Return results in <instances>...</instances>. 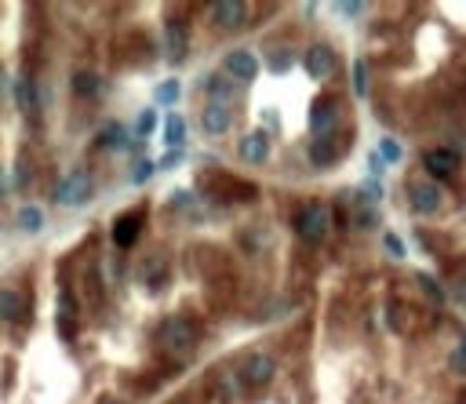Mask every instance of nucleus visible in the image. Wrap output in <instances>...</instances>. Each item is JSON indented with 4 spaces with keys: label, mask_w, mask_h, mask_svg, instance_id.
I'll return each instance as SVG.
<instances>
[{
    "label": "nucleus",
    "mask_w": 466,
    "mask_h": 404,
    "mask_svg": "<svg viewBox=\"0 0 466 404\" xmlns=\"http://www.w3.org/2000/svg\"><path fill=\"white\" fill-rule=\"evenodd\" d=\"M353 91L361 95V99L368 95V66H365V58L353 62Z\"/></svg>",
    "instance_id": "obj_24"
},
{
    "label": "nucleus",
    "mask_w": 466,
    "mask_h": 404,
    "mask_svg": "<svg viewBox=\"0 0 466 404\" xmlns=\"http://www.w3.org/2000/svg\"><path fill=\"white\" fill-rule=\"evenodd\" d=\"M153 172H157V164H153V160H139V164H135V172H132V182H135V186L150 182Z\"/></svg>",
    "instance_id": "obj_28"
},
{
    "label": "nucleus",
    "mask_w": 466,
    "mask_h": 404,
    "mask_svg": "<svg viewBox=\"0 0 466 404\" xmlns=\"http://www.w3.org/2000/svg\"><path fill=\"white\" fill-rule=\"evenodd\" d=\"M288 66H291V51H284V48L270 58V70H273V73H284Z\"/></svg>",
    "instance_id": "obj_30"
},
{
    "label": "nucleus",
    "mask_w": 466,
    "mask_h": 404,
    "mask_svg": "<svg viewBox=\"0 0 466 404\" xmlns=\"http://www.w3.org/2000/svg\"><path fill=\"white\" fill-rule=\"evenodd\" d=\"M99 146H102V150H124V146H128V132H124V124H117V120L106 124L102 135H99Z\"/></svg>",
    "instance_id": "obj_20"
},
{
    "label": "nucleus",
    "mask_w": 466,
    "mask_h": 404,
    "mask_svg": "<svg viewBox=\"0 0 466 404\" xmlns=\"http://www.w3.org/2000/svg\"><path fill=\"white\" fill-rule=\"evenodd\" d=\"M335 8L343 11V15H350V18H357V15L365 11V4H361V0H350V4H335Z\"/></svg>",
    "instance_id": "obj_35"
},
{
    "label": "nucleus",
    "mask_w": 466,
    "mask_h": 404,
    "mask_svg": "<svg viewBox=\"0 0 466 404\" xmlns=\"http://www.w3.org/2000/svg\"><path fill=\"white\" fill-rule=\"evenodd\" d=\"M422 168L434 175V179H455V172L462 168V157L448 146H437V150H427L422 153Z\"/></svg>",
    "instance_id": "obj_4"
},
{
    "label": "nucleus",
    "mask_w": 466,
    "mask_h": 404,
    "mask_svg": "<svg viewBox=\"0 0 466 404\" xmlns=\"http://www.w3.org/2000/svg\"><path fill=\"white\" fill-rule=\"evenodd\" d=\"M0 91H4V70H0Z\"/></svg>",
    "instance_id": "obj_39"
},
{
    "label": "nucleus",
    "mask_w": 466,
    "mask_h": 404,
    "mask_svg": "<svg viewBox=\"0 0 466 404\" xmlns=\"http://www.w3.org/2000/svg\"><path fill=\"white\" fill-rule=\"evenodd\" d=\"M379 160H386V164H397L401 160V146L393 142V139H379Z\"/></svg>",
    "instance_id": "obj_27"
},
{
    "label": "nucleus",
    "mask_w": 466,
    "mask_h": 404,
    "mask_svg": "<svg viewBox=\"0 0 466 404\" xmlns=\"http://www.w3.org/2000/svg\"><path fill=\"white\" fill-rule=\"evenodd\" d=\"M172 404H194V400H189V397H179V400H172Z\"/></svg>",
    "instance_id": "obj_38"
},
{
    "label": "nucleus",
    "mask_w": 466,
    "mask_h": 404,
    "mask_svg": "<svg viewBox=\"0 0 466 404\" xmlns=\"http://www.w3.org/2000/svg\"><path fill=\"white\" fill-rule=\"evenodd\" d=\"M182 160V150H168L160 160H157V172H172V168Z\"/></svg>",
    "instance_id": "obj_31"
},
{
    "label": "nucleus",
    "mask_w": 466,
    "mask_h": 404,
    "mask_svg": "<svg viewBox=\"0 0 466 404\" xmlns=\"http://www.w3.org/2000/svg\"><path fill=\"white\" fill-rule=\"evenodd\" d=\"M197 321H189L186 313H172V317H164L160 328H157V346L168 350V353H175V357H186L189 350L197 346Z\"/></svg>",
    "instance_id": "obj_1"
},
{
    "label": "nucleus",
    "mask_w": 466,
    "mask_h": 404,
    "mask_svg": "<svg viewBox=\"0 0 466 404\" xmlns=\"http://www.w3.org/2000/svg\"><path fill=\"white\" fill-rule=\"evenodd\" d=\"M328 226H332V211L325 204H306V208H299V215H295V233H299L306 244H321L328 237Z\"/></svg>",
    "instance_id": "obj_2"
},
{
    "label": "nucleus",
    "mask_w": 466,
    "mask_h": 404,
    "mask_svg": "<svg viewBox=\"0 0 466 404\" xmlns=\"http://www.w3.org/2000/svg\"><path fill=\"white\" fill-rule=\"evenodd\" d=\"M201 88L211 95V102H226V99H233V80H226L222 73L204 77V80H201Z\"/></svg>",
    "instance_id": "obj_19"
},
{
    "label": "nucleus",
    "mask_w": 466,
    "mask_h": 404,
    "mask_svg": "<svg viewBox=\"0 0 466 404\" xmlns=\"http://www.w3.org/2000/svg\"><path fill=\"white\" fill-rule=\"evenodd\" d=\"M452 372H466V339H462V343L455 346V353H452Z\"/></svg>",
    "instance_id": "obj_32"
},
{
    "label": "nucleus",
    "mask_w": 466,
    "mask_h": 404,
    "mask_svg": "<svg viewBox=\"0 0 466 404\" xmlns=\"http://www.w3.org/2000/svg\"><path fill=\"white\" fill-rule=\"evenodd\" d=\"M18 226H23L26 233H37L40 226H44V211L40 208H23L18 211Z\"/></svg>",
    "instance_id": "obj_23"
},
{
    "label": "nucleus",
    "mask_w": 466,
    "mask_h": 404,
    "mask_svg": "<svg viewBox=\"0 0 466 404\" xmlns=\"http://www.w3.org/2000/svg\"><path fill=\"white\" fill-rule=\"evenodd\" d=\"M383 244H386V251L393 255V259H401V255H405V244H401V241L393 237V233H386V237H383Z\"/></svg>",
    "instance_id": "obj_33"
},
{
    "label": "nucleus",
    "mask_w": 466,
    "mask_h": 404,
    "mask_svg": "<svg viewBox=\"0 0 466 404\" xmlns=\"http://www.w3.org/2000/svg\"><path fill=\"white\" fill-rule=\"evenodd\" d=\"M153 127H157V110H142L139 113V124H135V135L139 139H150Z\"/></svg>",
    "instance_id": "obj_25"
},
{
    "label": "nucleus",
    "mask_w": 466,
    "mask_h": 404,
    "mask_svg": "<svg viewBox=\"0 0 466 404\" xmlns=\"http://www.w3.org/2000/svg\"><path fill=\"white\" fill-rule=\"evenodd\" d=\"M99 404H124V400H117V397H102Z\"/></svg>",
    "instance_id": "obj_37"
},
{
    "label": "nucleus",
    "mask_w": 466,
    "mask_h": 404,
    "mask_svg": "<svg viewBox=\"0 0 466 404\" xmlns=\"http://www.w3.org/2000/svg\"><path fill=\"white\" fill-rule=\"evenodd\" d=\"M15 102H18V110H23L26 117L37 113V91H33L30 77H15Z\"/></svg>",
    "instance_id": "obj_17"
},
{
    "label": "nucleus",
    "mask_w": 466,
    "mask_h": 404,
    "mask_svg": "<svg viewBox=\"0 0 466 404\" xmlns=\"http://www.w3.org/2000/svg\"><path fill=\"white\" fill-rule=\"evenodd\" d=\"M303 66H306V73H310L313 80H332L335 70H339V58H335V51H332L328 44H313V48L303 55Z\"/></svg>",
    "instance_id": "obj_5"
},
{
    "label": "nucleus",
    "mask_w": 466,
    "mask_h": 404,
    "mask_svg": "<svg viewBox=\"0 0 466 404\" xmlns=\"http://www.w3.org/2000/svg\"><path fill=\"white\" fill-rule=\"evenodd\" d=\"M241 157H244L248 164H263V160L270 157V135H266V132L244 135V139H241Z\"/></svg>",
    "instance_id": "obj_15"
},
{
    "label": "nucleus",
    "mask_w": 466,
    "mask_h": 404,
    "mask_svg": "<svg viewBox=\"0 0 466 404\" xmlns=\"http://www.w3.org/2000/svg\"><path fill=\"white\" fill-rule=\"evenodd\" d=\"M408 197H412V208L419 215H434L441 208V186L437 182H408Z\"/></svg>",
    "instance_id": "obj_11"
},
{
    "label": "nucleus",
    "mask_w": 466,
    "mask_h": 404,
    "mask_svg": "<svg viewBox=\"0 0 466 404\" xmlns=\"http://www.w3.org/2000/svg\"><path fill=\"white\" fill-rule=\"evenodd\" d=\"M142 281L150 284V291H160V288H164V281H168V263H164V255H153V259L142 266Z\"/></svg>",
    "instance_id": "obj_18"
},
{
    "label": "nucleus",
    "mask_w": 466,
    "mask_h": 404,
    "mask_svg": "<svg viewBox=\"0 0 466 404\" xmlns=\"http://www.w3.org/2000/svg\"><path fill=\"white\" fill-rule=\"evenodd\" d=\"M419 284H422V291L430 295V299H437V303H444V288L430 277V273H419Z\"/></svg>",
    "instance_id": "obj_29"
},
{
    "label": "nucleus",
    "mask_w": 466,
    "mask_h": 404,
    "mask_svg": "<svg viewBox=\"0 0 466 404\" xmlns=\"http://www.w3.org/2000/svg\"><path fill=\"white\" fill-rule=\"evenodd\" d=\"M335 124H339V110H335V102H332V99L313 102V110H310V127H313V135H317V139L335 135Z\"/></svg>",
    "instance_id": "obj_12"
},
{
    "label": "nucleus",
    "mask_w": 466,
    "mask_h": 404,
    "mask_svg": "<svg viewBox=\"0 0 466 404\" xmlns=\"http://www.w3.org/2000/svg\"><path fill=\"white\" fill-rule=\"evenodd\" d=\"M99 91H102V80H99L95 73H73V95L92 99V95H99Z\"/></svg>",
    "instance_id": "obj_22"
},
{
    "label": "nucleus",
    "mask_w": 466,
    "mask_h": 404,
    "mask_svg": "<svg viewBox=\"0 0 466 404\" xmlns=\"http://www.w3.org/2000/svg\"><path fill=\"white\" fill-rule=\"evenodd\" d=\"M92 194H95V182H92V175L84 172V168H73L55 189V197H58L62 208H84L92 201Z\"/></svg>",
    "instance_id": "obj_3"
},
{
    "label": "nucleus",
    "mask_w": 466,
    "mask_h": 404,
    "mask_svg": "<svg viewBox=\"0 0 466 404\" xmlns=\"http://www.w3.org/2000/svg\"><path fill=\"white\" fill-rule=\"evenodd\" d=\"M179 95H182V88H179V80H164L160 88H157V102H164V106H172V102H179Z\"/></svg>",
    "instance_id": "obj_26"
},
{
    "label": "nucleus",
    "mask_w": 466,
    "mask_h": 404,
    "mask_svg": "<svg viewBox=\"0 0 466 404\" xmlns=\"http://www.w3.org/2000/svg\"><path fill=\"white\" fill-rule=\"evenodd\" d=\"M273 372H277V360H273L270 353H251L244 365H241V379L244 386H263V382L273 379Z\"/></svg>",
    "instance_id": "obj_9"
},
{
    "label": "nucleus",
    "mask_w": 466,
    "mask_h": 404,
    "mask_svg": "<svg viewBox=\"0 0 466 404\" xmlns=\"http://www.w3.org/2000/svg\"><path fill=\"white\" fill-rule=\"evenodd\" d=\"M194 204V194L189 189H179V194H172V208H189Z\"/></svg>",
    "instance_id": "obj_34"
},
{
    "label": "nucleus",
    "mask_w": 466,
    "mask_h": 404,
    "mask_svg": "<svg viewBox=\"0 0 466 404\" xmlns=\"http://www.w3.org/2000/svg\"><path fill=\"white\" fill-rule=\"evenodd\" d=\"M18 317H26V295L4 288L0 291V321H18Z\"/></svg>",
    "instance_id": "obj_16"
},
{
    "label": "nucleus",
    "mask_w": 466,
    "mask_h": 404,
    "mask_svg": "<svg viewBox=\"0 0 466 404\" xmlns=\"http://www.w3.org/2000/svg\"><path fill=\"white\" fill-rule=\"evenodd\" d=\"M164 142H168V150H182V142H186V120L182 117H168L164 120Z\"/></svg>",
    "instance_id": "obj_21"
},
{
    "label": "nucleus",
    "mask_w": 466,
    "mask_h": 404,
    "mask_svg": "<svg viewBox=\"0 0 466 404\" xmlns=\"http://www.w3.org/2000/svg\"><path fill=\"white\" fill-rule=\"evenodd\" d=\"M201 127H204V135H226L233 127V110L226 102H208L201 110Z\"/></svg>",
    "instance_id": "obj_10"
},
{
    "label": "nucleus",
    "mask_w": 466,
    "mask_h": 404,
    "mask_svg": "<svg viewBox=\"0 0 466 404\" xmlns=\"http://www.w3.org/2000/svg\"><path fill=\"white\" fill-rule=\"evenodd\" d=\"M142 222H146V208H135V211H124V215L113 222V244L117 248H132L142 233Z\"/></svg>",
    "instance_id": "obj_8"
},
{
    "label": "nucleus",
    "mask_w": 466,
    "mask_h": 404,
    "mask_svg": "<svg viewBox=\"0 0 466 404\" xmlns=\"http://www.w3.org/2000/svg\"><path fill=\"white\" fill-rule=\"evenodd\" d=\"M208 15H211V23H215L219 30H237L248 18V4L244 0H219V4L208 8Z\"/></svg>",
    "instance_id": "obj_7"
},
{
    "label": "nucleus",
    "mask_w": 466,
    "mask_h": 404,
    "mask_svg": "<svg viewBox=\"0 0 466 404\" xmlns=\"http://www.w3.org/2000/svg\"><path fill=\"white\" fill-rule=\"evenodd\" d=\"M339 157H343V146L335 142V135L313 139V142H310V164H313V168H332Z\"/></svg>",
    "instance_id": "obj_14"
},
{
    "label": "nucleus",
    "mask_w": 466,
    "mask_h": 404,
    "mask_svg": "<svg viewBox=\"0 0 466 404\" xmlns=\"http://www.w3.org/2000/svg\"><path fill=\"white\" fill-rule=\"evenodd\" d=\"M222 73L229 77V80H241V84H248V80H256V73H259V58L251 55V51H229L226 58H222Z\"/></svg>",
    "instance_id": "obj_6"
},
{
    "label": "nucleus",
    "mask_w": 466,
    "mask_h": 404,
    "mask_svg": "<svg viewBox=\"0 0 466 404\" xmlns=\"http://www.w3.org/2000/svg\"><path fill=\"white\" fill-rule=\"evenodd\" d=\"M164 51L172 62L186 58V51H189V30H186V23H179V18H172V23L164 26Z\"/></svg>",
    "instance_id": "obj_13"
},
{
    "label": "nucleus",
    "mask_w": 466,
    "mask_h": 404,
    "mask_svg": "<svg viewBox=\"0 0 466 404\" xmlns=\"http://www.w3.org/2000/svg\"><path fill=\"white\" fill-rule=\"evenodd\" d=\"M455 291H459V299H462V303H466V281H462V284H459V288H455Z\"/></svg>",
    "instance_id": "obj_36"
}]
</instances>
